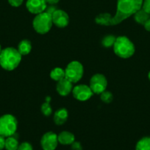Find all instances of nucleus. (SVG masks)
<instances>
[{"mask_svg": "<svg viewBox=\"0 0 150 150\" xmlns=\"http://www.w3.org/2000/svg\"><path fill=\"white\" fill-rule=\"evenodd\" d=\"M46 0H27L26 2V7L29 13L38 15L46 11L47 7Z\"/></svg>", "mask_w": 150, "mask_h": 150, "instance_id": "nucleus-11", "label": "nucleus"}, {"mask_svg": "<svg viewBox=\"0 0 150 150\" xmlns=\"http://www.w3.org/2000/svg\"><path fill=\"white\" fill-rule=\"evenodd\" d=\"M144 28H145L146 30L148 31V32H150V18L149 19V20L147 21L145 23H144Z\"/></svg>", "mask_w": 150, "mask_h": 150, "instance_id": "nucleus-29", "label": "nucleus"}, {"mask_svg": "<svg viewBox=\"0 0 150 150\" xmlns=\"http://www.w3.org/2000/svg\"><path fill=\"white\" fill-rule=\"evenodd\" d=\"M113 48L115 54L121 59L130 58L135 51L133 42L126 36L116 38Z\"/></svg>", "mask_w": 150, "mask_h": 150, "instance_id": "nucleus-3", "label": "nucleus"}, {"mask_svg": "<svg viewBox=\"0 0 150 150\" xmlns=\"http://www.w3.org/2000/svg\"><path fill=\"white\" fill-rule=\"evenodd\" d=\"M116 38L114 35H106L102 40H101V45L104 47V48H110L113 47L114 45L115 42H116Z\"/></svg>", "mask_w": 150, "mask_h": 150, "instance_id": "nucleus-21", "label": "nucleus"}, {"mask_svg": "<svg viewBox=\"0 0 150 150\" xmlns=\"http://www.w3.org/2000/svg\"><path fill=\"white\" fill-rule=\"evenodd\" d=\"M69 112L66 108H61L57 110L54 114V122L57 125H62L68 120Z\"/></svg>", "mask_w": 150, "mask_h": 150, "instance_id": "nucleus-13", "label": "nucleus"}, {"mask_svg": "<svg viewBox=\"0 0 150 150\" xmlns=\"http://www.w3.org/2000/svg\"><path fill=\"white\" fill-rule=\"evenodd\" d=\"M72 95L74 98L77 100L86 101L93 96L94 93L89 86L85 84H79L73 87Z\"/></svg>", "mask_w": 150, "mask_h": 150, "instance_id": "nucleus-9", "label": "nucleus"}, {"mask_svg": "<svg viewBox=\"0 0 150 150\" xmlns=\"http://www.w3.org/2000/svg\"><path fill=\"white\" fill-rule=\"evenodd\" d=\"M133 16L134 20L135 21V22L141 25H144L150 18V14L147 13L142 8L138 10Z\"/></svg>", "mask_w": 150, "mask_h": 150, "instance_id": "nucleus-16", "label": "nucleus"}, {"mask_svg": "<svg viewBox=\"0 0 150 150\" xmlns=\"http://www.w3.org/2000/svg\"><path fill=\"white\" fill-rule=\"evenodd\" d=\"M59 144L62 145H71L75 142V136L69 131H63L57 136Z\"/></svg>", "mask_w": 150, "mask_h": 150, "instance_id": "nucleus-14", "label": "nucleus"}, {"mask_svg": "<svg viewBox=\"0 0 150 150\" xmlns=\"http://www.w3.org/2000/svg\"><path fill=\"white\" fill-rule=\"evenodd\" d=\"M18 128V121L12 114H4L0 117V136L4 138L14 136Z\"/></svg>", "mask_w": 150, "mask_h": 150, "instance_id": "nucleus-5", "label": "nucleus"}, {"mask_svg": "<svg viewBox=\"0 0 150 150\" xmlns=\"http://www.w3.org/2000/svg\"><path fill=\"white\" fill-rule=\"evenodd\" d=\"M73 89V83L66 79V78L57 82L56 91L61 96H67L72 92Z\"/></svg>", "mask_w": 150, "mask_h": 150, "instance_id": "nucleus-12", "label": "nucleus"}, {"mask_svg": "<svg viewBox=\"0 0 150 150\" xmlns=\"http://www.w3.org/2000/svg\"><path fill=\"white\" fill-rule=\"evenodd\" d=\"M21 57L16 48L13 47L4 48L0 54V66L4 70L12 71L19 65Z\"/></svg>", "mask_w": 150, "mask_h": 150, "instance_id": "nucleus-2", "label": "nucleus"}, {"mask_svg": "<svg viewBox=\"0 0 150 150\" xmlns=\"http://www.w3.org/2000/svg\"><path fill=\"white\" fill-rule=\"evenodd\" d=\"M71 145V150H82V146L80 142H74Z\"/></svg>", "mask_w": 150, "mask_h": 150, "instance_id": "nucleus-26", "label": "nucleus"}, {"mask_svg": "<svg viewBox=\"0 0 150 150\" xmlns=\"http://www.w3.org/2000/svg\"><path fill=\"white\" fill-rule=\"evenodd\" d=\"M143 1L144 0H117L115 16H112L107 13H101L95 18L96 23L101 26L119 24L142 8Z\"/></svg>", "mask_w": 150, "mask_h": 150, "instance_id": "nucleus-1", "label": "nucleus"}, {"mask_svg": "<svg viewBox=\"0 0 150 150\" xmlns=\"http://www.w3.org/2000/svg\"><path fill=\"white\" fill-rule=\"evenodd\" d=\"M47 4H50V5H54V4H57L60 1V0H46Z\"/></svg>", "mask_w": 150, "mask_h": 150, "instance_id": "nucleus-30", "label": "nucleus"}, {"mask_svg": "<svg viewBox=\"0 0 150 150\" xmlns=\"http://www.w3.org/2000/svg\"><path fill=\"white\" fill-rule=\"evenodd\" d=\"M56 10H57V9L55 8V7H54V6H53V5H51V6H50V7H49L48 8H47L46 12H48L49 13H50V14L52 15V13H54V12Z\"/></svg>", "mask_w": 150, "mask_h": 150, "instance_id": "nucleus-28", "label": "nucleus"}, {"mask_svg": "<svg viewBox=\"0 0 150 150\" xmlns=\"http://www.w3.org/2000/svg\"><path fill=\"white\" fill-rule=\"evenodd\" d=\"M19 143L18 139L13 136H10L5 139L4 149L6 150H18Z\"/></svg>", "mask_w": 150, "mask_h": 150, "instance_id": "nucleus-17", "label": "nucleus"}, {"mask_svg": "<svg viewBox=\"0 0 150 150\" xmlns=\"http://www.w3.org/2000/svg\"><path fill=\"white\" fill-rule=\"evenodd\" d=\"M50 101H51V98L47 96L45 99V102L41 105V112L46 117H49L52 113V108L50 105Z\"/></svg>", "mask_w": 150, "mask_h": 150, "instance_id": "nucleus-20", "label": "nucleus"}, {"mask_svg": "<svg viewBox=\"0 0 150 150\" xmlns=\"http://www.w3.org/2000/svg\"><path fill=\"white\" fill-rule=\"evenodd\" d=\"M50 78L54 81H59L65 78V70L61 67H55L50 72Z\"/></svg>", "mask_w": 150, "mask_h": 150, "instance_id": "nucleus-18", "label": "nucleus"}, {"mask_svg": "<svg viewBox=\"0 0 150 150\" xmlns=\"http://www.w3.org/2000/svg\"><path fill=\"white\" fill-rule=\"evenodd\" d=\"M7 1L11 6L14 7H18L21 5L24 0H7Z\"/></svg>", "mask_w": 150, "mask_h": 150, "instance_id": "nucleus-25", "label": "nucleus"}, {"mask_svg": "<svg viewBox=\"0 0 150 150\" xmlns=\"http://www.w3.org/2000/svg\"><path fill=\"white\" fill-rule=\"evenodd\" d=\"M53 24L58 28H65L69 23V16L66 12L57 9L51 15Z\"/></svg>", "mask_w": 150, "mask_h": 150, "instance_id": "nucleus-10", "label": "nucleus"}, {"mask_svg": "<svg viewBox=\"0 0 150 150\" xmlns=\"http://www.w3.org/2000/svg\"><path fill=\"white\" fill-rule=\"evenodd\" d=\"M135 150H150V136L140 139L135 145Z\"/></svg>", "mask_w": 150, "mask_h": 150, "instance_id": "nucleus-19", "label": "nucleus"}, {"mask_svg": "<svg viewBox=\"0 0 150 150\" xmlns=\"http://www.w3.org/2000/svg\"><path fill=\"white\" fill-rule=\"evenodd\" d=\"M4 144H5V138L0 136V150L4 149Z\"/></svg>", "mask_w": 150, "mask_h": 150, "instance_id": "nucleus-27", "label": "nucleus"}, {"mask_svg": "<svg viewBox=\"0 0 150 150\" xmlns=\"http://www.w3.org/2000/svg\"><path fill=\"white\" fill-rule=\"evenodd\" d=\"M148 79H149V80L150 81V71L149 72V73H148Z\"/></svg>", "mask_w": 150, "mask_h": 150, "instance_id": "nucleus-31", "label": "nucleus"}, {"mask_svg": "<svg viewBox=\"0 0 150 150\" xmlns=\"http://www.w3.org/2000/svg\"><path fill=\"white\" fill-rule=\"evenodd\" d=\"M142 9L147 13L150 14V0H144L142 4Z\"/></svg>", "mask_w": 150, "mask_h": 150, "instance_id": "nucleus-24", "label": "nucleus"}, {"mask_svg": "<svg viewBox=\"0 0 150 150\" xmlns=\"http://www.w3.org/2000/svg\"><path fill=\"white\" fill-rule=\"evenodd\" d=\"M18 150H33V147L30 143L24 142L19 144Z\"/></svg>", "mask_w": 150, "mask_h": 150, "instance_id": "nucleus-23", "label": "nucleus"}, {"mask_svg": "<svg viewBox=\"0 0 150 150\" xmlns=\"http://www.w3.org/2000/svg\"><path fill=\"white\" fill-rule=\"evenodd\" d=\"M17 50L21 56L27 55L30 53L31 50H32V44L31 42L28 40L24 39L22 40L18 45Z\"/></svg>", "mask_w": 150, "mask_h": 150, "instance_id": "nucleus-15", "label": "nucleus"}, {"mask_svg": "<svg viewBox=\"0 0 150 150\" xmlns=\"http://www.w3.org/2000/svg\"><path fill=\"white\" fill-rule=\"evenodd\" d=\"M100 98H101V101L104 103H110L113 101V95L109 91H104L102 93L100 94Z\"/></svg>", "mask_w": 150, "mask_h": 150, "instance_id": "nucleus-22", "label": "nucleus"}, {"mask_svg": "<svg viewBox=\"0 0 150 150\" xmlns=\"http://www.w3.org/2000/svg\"><path fill=\"white\" fill-rule=\"evenodd\" d=\"M52 25L51 14L46 11L36 15L32 21V27L37 33L41 35L48 33L51 29Z\"/></svg>", "mask_w": 150, "mask_h": 150, "instance_id": "nucleus-4", "label": "nucleus"}, {"mask_svg": "<svg viewBox=\"0 0 150 150\" xmlns=\"http://www.w3.org/2000/svg\"><path fill=\"white\" fill-rule=\"evenodd\" d=\"M65 70V78L71 83H77L82 78L84 68L82 64L78 61H72L68 64Z\"/></svg>", "mask_w": 150, "mask_h": 150, "instance_id": "nucleus-6", "label": "nucleus"}, {"mask_svg": "<svg viewBox=\"0 0 150 150\" xmlns=\"http://www.w3.org/2000/svg\"><path fill=\"white\" fill-rule=\"evenodd\" d=\"M107 86V81L105 76L101 73H96L91 77L90 80V88L93 93L100 95L106 90Z\"/></svg>", "mask_w": 150, "mask_h": 150, "instance_id": "nucleus-7", "label": "nucleus"}, {"mask_svg": "<svg viewBox=\"0 0 150 150\" xmlns=\"http://www.w3.org/2000/svg\"><path fill=\"white\" fill-rule=\"evenodd\" d=\"M58 144L57 135L54 132H47L41 137V146L43 150H55Z\"/></svg>", "mask_w": 150, "mask_h": 150, "instance_id": "nucleus-8", "label": "nucleus"}, {"mask_svg": "<svg viewBox=\"0 0 150 150\" xmlns=\"http://www.w3.org/2000/svg\"><path fill=\"white\" fill-rule=\"evenodd\" d=\"M1 51H2V49H1V45H0V54H1Z\"/></svg>", "mask_w": 150, "mask_h": 150, "instance_id": "nucleus-32", "label": "nucleus"}]
</instances>
